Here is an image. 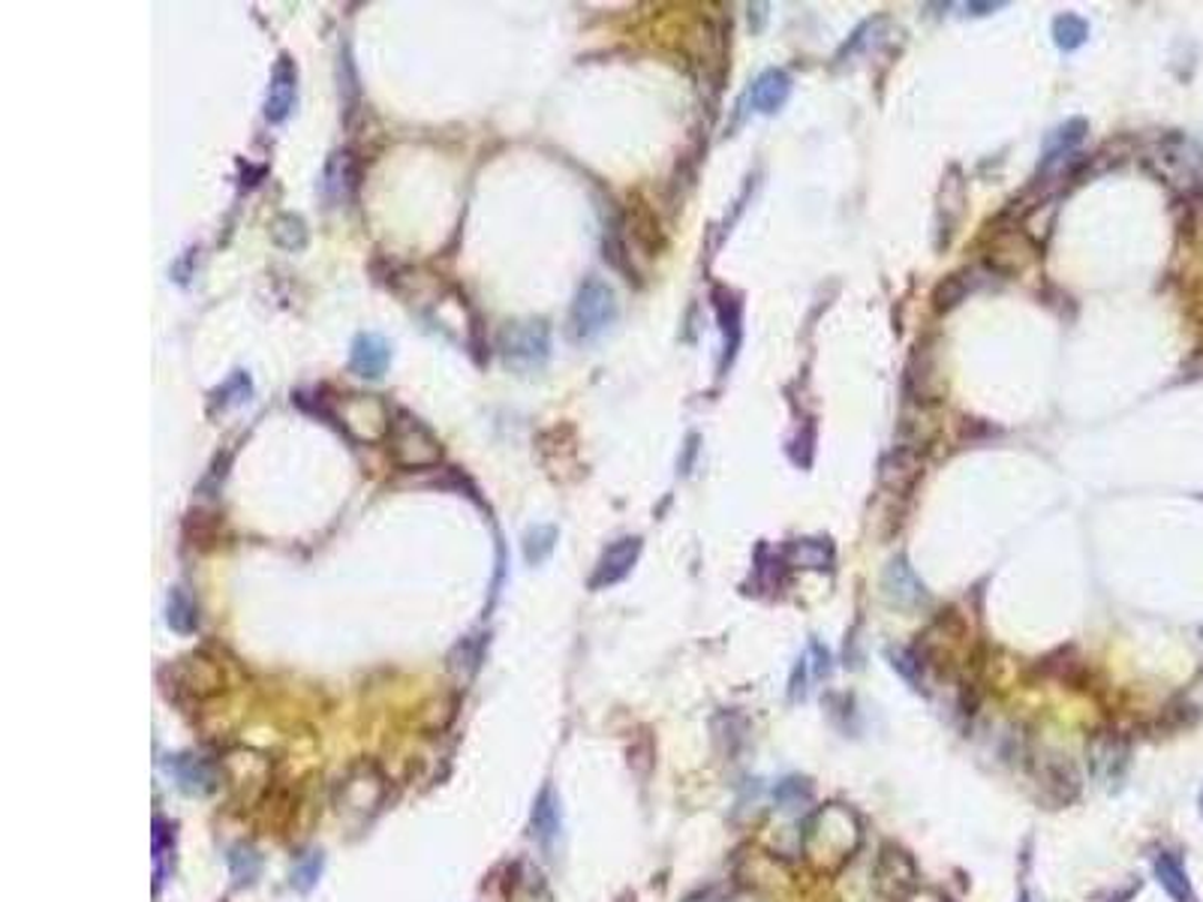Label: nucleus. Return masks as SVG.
Instances as JSON below:
<instances>
[{"mask_svg": "<svg viewBox=\"0 0 1203 902\" xmlns=\"http://www.w3.org/2000/svg\"><path fill=\"white\" fill-rule=\"evenodd\" d=\"M978 287V278H975V271H960V274H951L948 280H942L936 289V308L939 310H951L956 308L963 298L972 292V289Z\"/></svg>", "mask_w": 1203, "mask_h": 902, "instance_id": "393cba45", "label": "nucleus"}, {"mask_svg": "<svg viewBox=\"0 0 1203 902\" xmlns=\"http://www.w3.org/2000/svg\"><path fill=\"white\" fill-rule=\"evenodd\" d=\"M1201 815H1203V791H1201Z\"/></svg>", "mask_w": 1203, "mask_h": 902, "instance_id": "f704fd0d", "label": "nucleus"}, {"mask_svg": "<svg viewBox=\"0 0 1203 902\" xmlns=\"http://www.w3.org/2000/svg\"><path fill=\"white\" fill-rule=\"evenodd\" d=\"M882 587H885L888 602H894L900 608H915L924 602V587H921V581H918L905 560H894L888 565Z\"/></svg>", "mask_w": 1203, "mask_h": 902, "instance_id": "a211bd4d", "label": "nucleus"}, {"mask_svg": "<svg viewBox=\"0 0 1203 902\" xmlns=\"http://www.w3.org/2000/svg\"><path fill=\"white\" fill-rule=\"evenodd\" d=\"M1005 3H969L966 10H975V16H988L993 10H1002Z\"/></svg>", "mask_w": 1203, "mask_h": 902, "instance_id": "473e14b6", "label": "nucleus"}, {"mask_svg": "<svg viewBox=\"0 0 1203 902\" xmlns=\"http://www.w3.org/2000/svg\"><path fill=\"white\" fill-rule=\"evenodd\" d=\"M166 770L172 773L178 789L190 794V798H205V794H211V791L220 785V770L208 759H202V755H190V752L172 755V759L166 761Z\"/></svg>", "mask_w": 1203, "mask_h": 902, "instance_id": "1a4fd4ad", "label": "nucleus"}, {"mask_svg": "<svg viewBox=\"0 0 1203 902\" xmlns=\"http://www.w3.org/2000/svg\"><path fill=\"white\" fill-rule=\"evenodd\" d=\"M1155 160H1159V172L1167 184L1183 187V190H1197L1203 187V151L1192 139L1185 136H1167L1159 151H1155Z\"/></svg>", "mask_w": 1203, "mask_h": 902, "instance_id": "39448f33", "label": "nucleus"}, {"mask_svg": "<svg viewBox=\"0 0 1203 902\" xmlns=\"http://www.w3.org/2000/svg\"><path fill=\"white\" fill-rule=\"evenodd\" d=\"M891 665L900 671V674L912 683L915 689H921V657L918 653H909V650H891Z\"/></svg>", "mask_w": 1203, "mask_h": 902, "instance_id": "7c9ffc66", "label": "nucleus"}, {"mask_svg": "<svg viewBox=\"0 0 1203 902\" xmlns=\"http://www.w3.org/2000/svg\"><path fill=\"white\" fill-rule=\"evenodd\" d=\"M319 872H322V854H319V851H310V854H304V858L295 861V866H292V872H289V884H292L295 891L308 893L310 888L317 884Z\"/></svg>", "mask_w": 1203, "mask_h": 902, "instance_id": "c85d7f7f", "label": "nucleus"}, {"mask_svg": "<svg viewBox=\"0 0 1203 902\" xmlns=\"http://www.w3.org/2000/svg\"><path fill=\"white\" fill-rule=\"evenodd\" d=\"M864 845V824L845 803L815 806L801 828V858L813 872L833 875Z\"/></svg>", "mask_w": 1203, "mask_h": 902, "instance_id": "f257e3e1", "label": "nucleus"}, {"mask_svg": "<svg viewBox=\"0 0 1203 902\" xmlns=\"http://www.w3.org/2000/svg\"><path fill=\"white\" fill-rule=\"evenodd\" d=\"M271 238H274L278 247H283V250H301V247L308 244V229H304L299 217L280 214L278 220L271 223Z\"/></svg>", "mask_w": 1203, "mask_h": 902, "instance_id": "a878e982", "label": "nucleus"}, {"mask_svg": "<svg viewBox=\"0 0 1203 902\" xmlns=\"http://www.w3.org/2000/svg\"><path fill=\"white\" fill-rule=\"evenodd\" d=\"M355 187H359V166L350 151H338L322 172V199L329 206H343L355 193Z\"/></svg>", "mask_w": 1203, "mask_h": 902, "instance_id": "4468645a", "label": "nucleus"}, {"mask_svg": "<svg viewBox=\"0 0 1203 902\" xmlns=\"http://www.w3.org/2000/svg\"><path fill=\"white\" fill-rule=\"evenodd\" d=\"M295 97H299V72L289 54H280V61L274 63V72H271V84H268L265 109H262L268 121H287L289 112L295 109Z\"/></svg>", "mask_w": 1203, "mask_h": 902, "instance_id": "f8f14e48", "label": "nucleus"}, {"mask_svg": "<svg viewBox=\"0 0 1203 902\" xmlns=\"http://www.w3.org/2000/svg\"><path fill=\"white\" fill-rule=\"evenodd\" d=\"M548 329L542 322H512L500 334L503 361L514 370H533L548 359Z\"/></svg>", "mask_w": 1203, "mask_h": 902, "instance_id": "423d86ee", "label": "nucleus"}, {"mask_svg": "<svg viewBox=\"0 0 1203 902\" xmlns=\"http://www.w3.org/2000/svg\"><path fill=\"white\" fill-rule=\"evenodd\" d=\"M557 544V530L554 527H533L530 533L524 535V557L527 563L535 565L542 563Z\"/></svg>", "mask_w": 1203, "mask_h": 902, "instance_id": "bb28decb", "label": "nucleus"}, {"mask_svg": "<svg viewBox=\"0 0 1203 902\" xmlns=\"http://www.w3.org/2000/svg\"><path fill=\"white\" fill-rule=\"evenodd\" d=\"M530 833L533 840L542 845L548 858H554L557 845L563 840V810H560V798L551 785L539 791V798L533 803V815H530Z\"/></svg>", "mask_w": 1203, "mask_h": 902, "instance_id": "9b49d317", "label": "nucleus"}, {"mask_svg": "<svg viewBox=\"0 0 1203 902\" xmlns=\"http://www.w3.org/2000/svg\"><path fill=\"white\" fill-rule=\"evenodd\" d=\"M382 800H385V776L373 764H359L340 780L334 791V810L340 812V819L368 821L380 812Z\"/></svg>", "mask_w": 1203, "mask_h": 902, "instance_id": "7ed1b4c3", "label": "nucleus"}, {"mask_svg": "<svg viewBox=\"0 0 1203 902\" xmlns=\"http://www.w3.org/2000/svg\"><path fill=\"white\" fill-rule=\"evenodd\" d=\"M385 442H389L391 458L401 463L403 470H428L433 463H440V442L410 412H394V419L385 428Z\"/></svg>", "mask_w": 1203, "mask_h": 902, "instance_id": "f03ea898", "label": "nucleus"}, {"mask_svg": "<svg viewBox=\"0 0 1203 902\" xmlns=\"http://www.w3.org/2000/svg\"><path fill=\"white\" fill-rule=\"evenodd\" d=\"M1152 870H1155V879H1159V884L1164 888V893L1171 896L1173 902H1192L1194 900V891H1192V882H1189V872H1185L1183 861L1176 858V854H1171V851H1162L1159 858H1155V863H1152Z\"/></svg>", "mask_w": 1203, "mask_h": 902, "instance_id": "6ab92c4d", "label": "nucleus"}, {"mask_svg": "<svg viewBox=\"0 0 1203 902\" xmlns=\"http://www.w3.org/2000/svg\"><path fill=\"white\" fill-rule=\"evenodd\" d=\"M1086 759H1090V773L1095 776V782H1101L1104 789H1113V785H1120L1125 768H1129V746L1116 734H1095L1086 746Z\"/></svg>", "mask_w": 1203, "mask_h": 902, "instance_id": "6e6552de", "label": "nucleus"}, {"mask_svg": "<svg viewBox=\"0 0 1203 902\" xmlns=\"http://www.w3.org/2000/svg\"><path fill=\"white\" fill-rule=\"evenodd\" d=\"M713 304H716L722 338H725V359H722V368H725V364L738 355V347H741L743 308H741V298L734 295L731 289H713Z\"/></svg>", "mask_w": 1203, "mask_h": 902, "instance_id": "f3484780", "label": "nucleus"}, {"mask_svg": "<svg viewBox=\"0 0 1203 902\" xmlns=\"http://www.w3.org/2000/svg\"><path fill=\"white\" fill-rule=\"evenodd\" d=\"M722 716H725V722H729V725H725V731L716 729V740H722V743H725V752H729V755H734V752H738V746H741L743 740H746V719L738 716V713H731V710H729V713H722Z\"/></svg>", "mask_w": 1203, "mask_h": 902, "instance_id": "c756f323", "label": "nucleus"}, {"mask_svg": "<svg viewBox=\"0 0 1203 902\" xmlns=\"http://www.w3.org/2000/svg\"><path fill=\"white\" fill-rule=\"evenodd\" d=\"M873 884L879 896L888 902H903L918 888V866L900 845H882L875 858Z\"/></svg>", "mask_w": 1203, "mask_h": 902, "instance_id": "0eeeda50", "label": "nucleus"}, {"mask_svg": "<svg viewBox=\"0 0 1203 902\" xmlns=\"http://www.w3.org/2000/svg\"><path fill=\"white\" fill-rule=\"evenodd\" d=\"M618 319V298L605 280L587 278L572 304V334L575 340H593L605 334Z\"/></svg>", "mask_w": 1203, "mask_h": 902, "instance_id": "20e7f679", "label": "nucleus"}, {"mask_svg": "<svg viewBox=\"0 0 1203 902\" xmlns=\"http://www.w3.org/2000/svg\"><path fill=\"white\" fill-rule=\"evenodd\" d=\"M789 93H792V79H789L785 72L764 70L759 79L750 84V91H746V103L752 106V112L773 114V112H780L782 106H785Z\"/></svg>", "mask_w": 1203, "mask_h": 902, "instance_id": "dca6fc26", "label": "nucleus"}, {"mask_svg": "<svg viewBox=\"0 0 1203 902\" xmlns=\"http://www.w3.org/2000/svg\"><path fill=\"white\" fill-rule=\"evenodd\" d=\"M1017 902H1035V896H1032V893H1029V891H1023V893H1020V900H1017Z\"/></svg>", "mask_w": 1203, "mask_h": 902, "instance_id": "72a5a7b5", "label": "nucleus"}, {"mask_svg": "<svg viewBox=\"0 0 1203 902\" xmlns=\"http://www.w3.org/2000/svg\"><path fill=\"white\" fill-rule=\"evenodd\" d=\"M773 806H776V812L792 815V819L810 815V812H813L810 810V806H813V789H810V782L798 780V776L776 782V789H773Z\"/></svg>", "mask_w": 1203, "mask_h": 902, "instance_id": "aec40b11", "label": "nucleus"}, {"mask_svg": "<svg viewBox=\"0 0 1203 902\" xmlns=\"http://www.w3.org/2000/svg\"><path fill=\"white\" fill-rule=\"evenodd\" d=\"M229 870L238 884H250L259 875V854L250 845H235L229 851Z\"/></svg>", "mask_w": 1203, "mask_h": 902, "instance_id": "cd10ccee", "label": "nucleus"}, {"mask_svg": "<svg viewBox=\"0 0 1203 902\" xmlns=\"http://www.w3.org/2000/svg\"><path fill=\"white\" fill-rule=\"evenodd\" d=\"M1086 40H1090V21L1086 19H1080L1074 12H1062L1053 19V42L1062 52H1077Z\"/></svg>", "mask_w": 1203, "mask_h": 902, "instance_id": "b1692460", "label": "nucleus"}, {"mask_svg": "<svg viewBox=\"0 0 1203 902\" xmlns=\"http://www.w3.org/2000/svg\"><path fill=\"white\" fill-rule=\"evenodd\" d=\"M782 560L794 569H815L822 572L833 563V548L828 544V539H798L785 548Z\"/></svg>", "mask_w": 1203, "mask_h": 902, "instance_id": "412c9836", "label": "nucleus"}, {"mask_svg": "<svg viewBox=\"0 0 1203 902\" xmlns=\"http://www.w3.org/2000/svg\"><path fill=\"white\" fill-rule=\"evenodd\" d=\"M1035 773H1039L1041 791H1044L1053 803H1069V800L1077 798V791H1080L1077 773H1074V768H1071L1065 759H1060V755L1039 759Z\"/></svg>", "mask_w": 1203, "mask_h": 902, "instance_id": "2eb2a0df", "label": "nucleus"}, {"mask_svg": "<svg viewBox=\"0 0 1203 902\" xmlns=\"http://www.w3.org/2000/svg\"><path fill=\"white\" fill-rule=\"evenodd\" d=\"M166 623L178 635H193L196 625H199V608H196V599L187 593L184 587H172L169 590V599H166Z\"/></svg>", "mask_w": 1203, "mask_h": 902, "instance_id": "5701e85b", "label": "nucleus"}, {"mask_svg": "<svg viewBox=\"0 0 1203 902\" xmlns=\"http://www.w3.org/2000/svg\"><path fill=\"white\" fill-rule=\"evenodd\" d=\"M903 902H951V900H948L942 891H936V888H921V884H918L915 891L909 893Z\"/></svg>", "mask_w": 1203, "mask_h": 902, "instance_id": "2f4dec72", "label": "nucleus"}, {"mask_svg": "<svg viewBox=\"0 0 1203 902\" xmlns=\"http://www.w3.org/2000/svg\"><path fill=\"white\" fill-rule=\"evenodd\" d=\"M1083 136H1086V121H1080V118L1062 123V127H1056L1053 133H1047V139H1044V160H1041V172H1047L1050 166L1056 163V160L1071 154V151L1083 142Z\"/></svg>", "mask_w": 1203, "mask_h": 902, "instance_id": "4be33fe9", "label": "nucleus"}, {"mask_svg": "<svg viewBox=\"0 0 1203 902\" xmlns=\"http://www.w3.org/2000/svg\"><path fill=\"white\" fill-rule=\"evenodd\" d=\"M389 340L380 338V334H359V338L352 340L350 368L361 380H380L382 373L389 370Z\"/></svg>", "mask_w": 1203, "mask_h": 902, "instance_id": "ddd939ff", "label": "nucleus"}, {"mask_svg": "<svg viewBox=\"0 0 1203 902\" xmlns=\"http://www.w3.org/2000/svg\"><path fill=\"white\" fill-rule=\"evenodd\" d=\"M638 554H641V539L638 535H626V539L608 544L605 554L599 557L597 572L590 574V590H608V587L620 584L632 572V565L638 563Z\"/></svg>", "mask_w": 1203, "mask_h": 902, "instance_id": "9d476101", "label": "nucleus"}]
</instances>
